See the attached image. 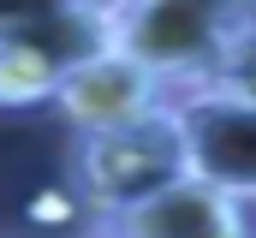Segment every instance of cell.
<instances>
[{
	"instance_id": "1",
	"label": "cell",
	"mask_w": 256,
	"mask_h": 238,
	"mask_svg": "<svg viewBox=\"0 0 256 238\" xmlns=\"http://www.w3.org/2000/svg\"><path fill=\"white\" fill-rule=\"evenodd\" d=\"M185 173H191V143H185L173 102L131 119V125L90 131L72 149V184L84 190V202L96 214H114V208H126V202H137V196H149Z\"/></svg>"
},
{
	"instance_id": "2",
	"label": "cell",
	"mask_w": 256,
	"mask_h": 238,
	"mask_svg": "<svg viewBox=\"0 0 256 238\" xmlns=\"http://www.w3.org/2000/svg\"><path fill=\"white\" fill-rule=\"evenodd\" d=\"M238 12L226 0H120L114 6V48L143 60L173 96L208 84Z\"/></svg>"
},
{
	"instance_id": "3",
	"label": "cell",
	"mask_w": 256,
	"mask_h": 238,
	"mask_svg": "<svg viewBox=\"0 0 256 238\" xmlns=\"http://www.w3.org/2000/svg\"><path fill=\"white\" fill-rule=\"evenodd\" d=\"M250 208L208 184L202 173H185L149 196H137L114 214H96V238H244Z\"/></svg>"
},
{
	"instance_id": "4",
	"label": "cell",
	"mask_w": 256,
	"mask_h": 238,
	"mask_svg": "<svg viewBox=\"0 0 256 238\" xmlns=\"http://www.w3.org/2000/svg\"><path fill=\"white\" fill-rule=\"evenodd\" d=\"M167 102H173V90H167L143 60H131L126 48L90 54L84 66H72L60 78V90H54V114H60L78 137L131 125V119L155 114V108H167Z\"/></svg>"
},
{
	"instance_id": "5",
	"label": "cell",
	"mask_w": 256,
	"mask_h": 238,
	"mask_svg": "<svg viewBox=\"0 0 256 238\" xmlns=\"http://www.w3.org/2000/svg\"><path fill=\"white\" fill-rule=\"evenodd\" d=\"M185 143H191V173L232 190L244 208L256 202V102H238L226 90H185L173 96Z\"/></svg>"
},
{
	"instance_id": "6",
	"label": "cell",
	"mask_w": 256,
	"mask_h": 238,
	"mask_svg": "<svg viewBox=\"0 0 256 238\" xmlns=\"http://www.w3.org/2000/svg\"><path fill=\"white\" fill-rule=\"evenodd\" d=\"M60 72H48L36 54L12 48L0 36V114H30V108H54Z\"/></svg>"
},
{
	"instance_id": "7",
	"label": "cell",
	"mask_w": 256,
	"mask_h": 238,
	"mask_svg": "<svg viewBox=\"0 0 256 238\" xmlns=\"http://www.w3.org/2000/svg\"><path fill=\"white\" fill-rule=\"evenodd\" d=\"M196 90H202V84H196ZM208 90H226V96H238V102H256V12H238L226 48H220L214 72H208Z\"/></svg>"
},
{
	"instance_id": "8",
	"label": "cell",
	"mask_w": 256,
	"mask_h": 238,
	"mask_svg": "<svg viewBox=\"0 0 256 238\" xmlns=\"http://www.w3.org/2000/svg\"><path fill=\"white\" fill-rule=\"evenodd\" d=\"M66 0H0V30H12V24H24V18H42V12H54Z\"/></svg>"
},
{
	"instance_id": "9",
	"label": "cell",
	"mask_w": 256,
	"mask_h": 238,
	"mask_svg": "<svg viewBox=\"0 0 256 238\" xmlns=\"http://www.w3.org/2000/svg\"><path fill=\"white\" fill-rule=\"evenodd\" d=\"M226 6H232V12H256V0H226Z\"/></svg>"
},
{
	"instance_id": "10",
	"label": "cell",
	"mask_w": 256,
	"mask_h": 238,
	"mask_svg": "<svg viewBox=\"0 0 256 238\" xmlns=\"http://www.w3.org/2000/svg\"><path fill=\"white\" fill-rule=\"evenodd\" d=\"M244 238H256V226H250V232H244Z\"/></svg>"
}]
</instances>
